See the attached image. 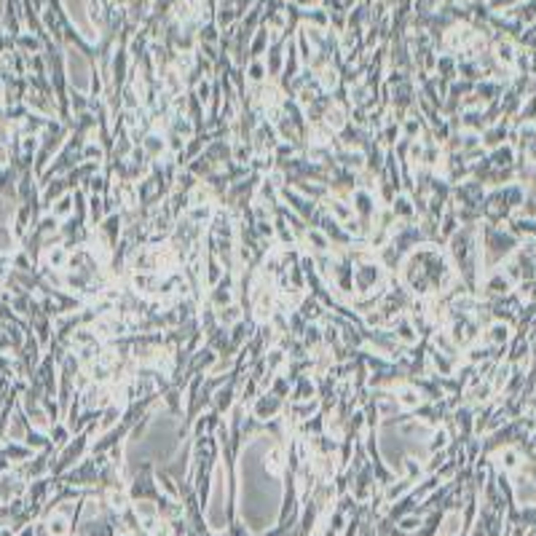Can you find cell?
Returning <instances> with one entry per match:
<instances>
[{
  "label": "cell",
  "instance_id": "1",
  "mask_svg": "<svg viewBox=\"0 0 536 536\" xmlns=\"http://www.w3.org/2000/svg\"><path fill=\"white\" fill-rule=\"evenodd\" d=\"M402 282L419 297H429L435 292H442L453 282V271H450L445 255L437 247L424 244L419 250L407 252V258L402 263Z\"/></svg>",
  "mask_w": 536,
  "mask_h": 536
},
{
  "label": "cell",
  "instance_id": "2",
  "mask_svg": "<svg viewBox=\"0 0 536 536\" xmlns=\"http://www.w3.org/2000/svg\"><path fill=\"white\" fill-rule=\"evenodd\" d=\"M351 207H354V215L362 220V223L373 225V220H376L378 215V204H376V196H373L370 191H354V199H351Z\"/></svg>",
  "mask_w": 536,
  "mask_h": 536
},
{
  "label": "cell",
  "instance_id": "3",
  "mask_svg": "<svg viewBox=\"0 0 536 536\" xmlns=\"http://www.w3.org/2000/svg\"><path fill=\"white\" fill-rule=\"evenodd\" d=\"M282 410V397H276L274 391L268 394H258L252 402V419H271Z\"/></svg>",
  "mask_w": 536,
  "mask_h": 536
},
{
  "label": "cell",
  "instance_id": "4",
  "mask_svg": "<svg viewBox=\"0 0 536 536\" xmlns=\"http://www.w3.org/2000/svg\"><path fill=\"white\" fill-rule=\"evenodd\" d=\"M209 303L215 306V309H225V306L233 303V274H225L215 284V290L209 295Z\"/></svg>",
  "mask_w": 536,
  "mask_h": 536
},
{
  "label": "cell",
  "instance_id": "5",
  "mask_svg": "<svg viewBox=\"0 0 536 536\" xmlns=\"http://www.w3.org/2000/svg\"><path fill=\"white\" fill-rule=\"evenodd\" d=\"M394 338H397V343H405V346H413L415 341H419V333H415V327H413V322L410 319H405V317H397L394 319Z\"/></svg>",
  "mask_w": 536,
  "mask_h": 536
},
{
  "label": "cell",
  "instance_id": "6",
  "mask_svg": "<svg viewBox=\"0 0 536 536\" xmlns=\"http://www.w3.org/2000/svg\"><path fill=\"white\" fill-rule=\"evenodd\" d=\"M421 399L424 397H421V391L415 386H399V391H397V402H399L402 410H419Z\"/></svg>",
  "mask_w": 536,
  "mask_h": 536
},
{
  "label": "cell",
  "instance_id": "7",
  "mask_svg": "<svg viewBox=\"0 0 536 536\" xmlns=\"http://www.w3.org/2000/svg\"><path fill=\"white\" fill-rule=\"evenodd\" d=\"M429 362H432V368H435V370H440V376H450L453 368H456L453 356L445 354V351H440V348H432V351H429Z\"/></svg>",
  "mask_w": 536,
  "mask_h": 536
},
{
  "label": "cell",
  "instance_id": "8",
  "mask_svg": "<svg viewBox=\"0 0 536 536\" xmlns=\"http://www.w3.org/2000/svg\"><path fill=\"white\" fill-rule=\"evenodd\" d=\"M327 212L333 215V220H341V223L354 217V207L346 204L343 199H327Z\"/></svg>",
  "mask_w": 536,
  "mask_h": 536
},
{
  "label": "cell",
  "instance_id": "9",
  "mask_svg": "<svg viewBox=\"0 0 536 536\" xmlns=\"http://www.w3.org/2000/svg\"><path fill=\"white\" fill-rule=\"evenodd\" d=\"M413 212H415L413 201L407 199L405 193H397V196H394V201H391V215H394V217H402V220H410V217H413Z\"/></svg>",
  "mask_w": 536,
  "mask_h": 536
},
{
  "label": "cell",
  "instance_id": "10",
  "mask_svg": "<svg viewBox=\"0 0 536 536\" xmlns=\"http://www.w3.org/2000/svg\"><path fill=\"white\" fill-rule=\"evenodd\" d=\"M317 397V386H314L311 378H297V386L292 391V399L295 402H306V399H314Z\"/></svg>",
  "mask_w": 536,
  "mask_h": 536
},
{
  "label": "cell",
  "instance_id": "11",
  "mask_svg": "<svg viewBox=\"0 0 536 536\" xmlns=\"http://www.w3.org/2000/svg\"><path fill=\"white\" fill-rule=\"evenodd\" d=\"M507 338H509V327L504 325V322H496V325H491L488 333H486V341H488L491 346H504Z\"/></svg>",
  "mask_w": 536,
  "mask_h": 536
},
{
  "label": "cell",
  "instance_id": "12",
  "mask_svg": "<svg viewBox=\"0 0 536 536\" xmlns=\"http://www.w3.org/2000/svg\"><path fill=\"white\" fill-rule=\"evenodd\" d=\"M217 322L223 327H233L236 322H242V309L236 303H231V306H225V309H217Z\"/></svg>",
  "mask_w": 536,
  "mask_h": 536
},
{
  "label": "cell",
  "instance_id": "13",
  "mask_svg": "<svg viewBox=\"0 0 536 536\" xmlns=\"http://www.w3.org/2000/svg\"><path fill=\"white\" fill-rule=\"evenodd\" d=\"M301 317L306 319V322H311V319H319L322 317V303H319V297H303L301 301Z\"/></svg>",
  "mask_w": 536,
  "mask_h": 536
},
{
  "label": "cell",
  "instance_id": "14",
  "mask_svg": "<svg viewBox=\"0 0 536 536\" xmlns=\"http://www.w3.org/2000/svg\"><path fill=\"white\" fill-rule=\"evenodd\" d=\"M306 242L311 244V250L317 252V255H322V252H330V239H327V236L319 231V228H311V231L306 233Z\"/></svg>",
  "mask_w": 536,
  "mask_h": 536
},
{
  "label": "cell",
  "instance_id": "15",
  "mask_svg": "<svg viewBox=\"0 0 536 536\" xmlns=\"http://www.w3.org/2000/svg\"><path fill=\"white\" fill-rule=\"evenodd\" d=\"M121 215H110L107 220H105V225H102V233H105V239H107V244H115L118 242V233H121Z\"/></svg>",
  "mask_w": 536,
  "mask_h": 536
},
{
  "label": "cell",
  "instance_id": "16",
  "mask_svg": "<svg viewBox=\"0 0 536 536\" xmlns=\"http://www.w3.org/2000/svg\"><path fill=\"white\" fill-rule=\"evenodd\" d=\"M142 148H145V153L150 158H158L161 153L166 150V142H164V137H158V134H148V137L142 140Z\"/></svg>",
  "mask_w": 536,
  "mask_h": 536
},
{
  "label": "cell",
  "instance_id": "17",
  "mask_svg": "<svg viewBox=\"0 0 536 536\" xmlns=\"http://www.w3.org/2000/svg\"><path fill=\"white\" fill-rule=\"evenodd\" d=\"M317 407H319V402H317V399H306V402H295V405L290 407V419H297V421H301V419H306V415H311L314 410H317Z\"/></svg>",
  "mask_w": 536,
  "mask_h": 536
},
{
  "label": "cell",
  "instance_id": "18",
  "mask_svg": "<svg viewBox=\"0 0 536 536\" xmlns=\"http://www.w3.org/2000/svg\"><path fill=\"white\" fill-rule=\"evenodd\" d=\"M209 217H212L209 204H196V207H191V209H188V217H185V220H191V223L201 225L204 220H209Z\"/></svg>",
  "mask_w": 536,
  "mask_h": 536
},
{
  "label": "cell",
  "instance_id": "19",
  "mask_svg": "<svg viewBox=\"0 0 536 536\" xmlns=\"http://www.w3.org/2000/svg\"><path fill=\"white\" fill-rule=\"evenodd\" d=\"M274 225H276V233H279V239H282V244H292L295 242V233H292V228L287 225L284 217H276Z\"/></svg>",
  "mask_w": 536,
  "mask_h": 536
},
{
  "label": "cell",
  "instance_id": "20",
  "mask_svg": "<svg viewBox=\"0 0 536 536\" xmlns=\"http://www.w3.org/2000/svg\"><path fill=\"white\" fill-rule=\"evenodd\" d=\"M70 212H73V199H70V196H62V199L56 201V207H54L51 215H54V217H67Z\"/></svg>",
  "mask_w": 536,
  "mask_h": 536
},
{
  "label": "cell",
  "instance_id": "21",
  "mask_svg": "<svg viewBox=\"0 0 536 536\" xmlns=\"http://www.w3.org/2000/svg\"><path fill=\"white\" fill-rule=\"evenodd\" d=\"M263 362H266L268 370H279V368L284 365V351H282V348H274V351H271Z\"/></svg>",
  "mask_w": 536,
  "mask_h": 536
},
{
  "label": "cell",
  "instance_id": "22",
  "mask_svg": "<svg viewBox=\"0 0 536 536\" xmlns=\"http://www.w3.org/2000/svg\"><path fill=\"white\" fill-rule=\"evenodd\" d=\"M458 523H461V517H458L456 512H450L448 517H445V528H442L440 533L442 536H456L458 533Z\"/></svg>",
  "mask_w": 536,
  "mask_h": 536
},
{
  "label": "cell",
  "instance_id": "23",
  "mask_svg": "<svg viewBox=\"0 0 536 536\" xmlns=\"http://www.w3.org/2000/svg\"><path fill=\"white\" fill-rule=\"evenodd\" d=\"M493 164L496 166H509L512 164V148H499L493 153Z\"/></svg>",
  "mask_w": 536,
  "mask_h": 536
},
{
  "label": "cell",
  "instance_id": "24",
  "mask_svg": "<svg viewBox=\"0 0 536 536\" xmlns=\"http://www.w3.org/2000/svg\"><path fill=\"white\" fill-rule=\"evenodd\" d=\"M118 419H121V407H118V405H110L107 410H105V419H102V429H110Z\"/></svg>",
  "mask_w": 536,
  "mask_h": 536
},
{
  "label": "cell",
  "instance_id": "25",
  "mask_svg": "<svg viewBox=\"0 0 536 536\" xmlns=\"http://www.w3.org/2000/svg\"><path fill=\"white\" fill-rule=\"evenodd\" d=\"M102 204H105V201H102L99 196H91V199H89V212H91V220H94V223H99V220H102V212H105Z\"/></svg>",
  "mask_w": 536,
  "mask_h": 536
},
{
  "label": "cell",
  "instance_id": "26",
  "mask_svg": "<svg viewBox=\"0 0 536 536\" xmlns=\"http://www.w3.org/2000/svg\"><path fill=\"white\" fill-rule=\"evenodd\" d=\"M319 333H322L319 327H314V325H306V330H303V343H306V346H311V343L317 346V343L322 341V335H319Z\"/></svg>",
  "mask_w": 536,
  "mask_h": 536
},
{
  "label": "cell",
  "instance_id": "27",
  "mask_svg": "<svg viewBox=\"0 0 536 536\" xmlns=\"http://www.w3.org/2000/svg\"><path fill=\"white\" fill-rule=\"evenodd\" d=\"M62 191H65V185H62V180H56V183H51V185H48V188H46V196H43V204H46V207H48V204H51V199H56V196H59V193H62Z\"/></svg>",
  "mask_w": 536,
  "mask_h": 536
},
{
  "label": "cell",
  "instance_id": "28",
  "mask_svg": "<svg viewBox=\"0 0 536 536\" xmlns=\"http://www.w3.org/2000/svg\"><path fill=\"white\" fill-rule=\"evenodd\" d=\"M164 402L172 407L174 413H180V391H177V389H169L166 394H164Z\"/></svg>",
  "mask_w": 536,
  "mask_h": 536
},
{
  "label": "cell",
  "instance_id": "29",
  "mask_svg": "<svg viewBox=\"0 0 536 536\" xmlns=\"http://www.w3.org/2000/svg\"><path fill=\"white\" fill-rule=\"evenodd\" d=\"M48 528H51V533H54V536H67V523H65L62 515H56L54 520H51Z\"/></svg>",
  "mask_w": 536,
  "mask_h": 536
},
{
  "label": "cell",
  "instance_id": "30",
  "mask_svg": "<svg viewBox=\"0 0 536 536\" xmlns=\"http://www.w3.org/2000/svg\"><path fill=\"white\" fill-rule=\"evenodd\" d=\"M48 260H51V266H65V263H67V252L62 250V247H54V250L48 252Z\"/></svg>",
  "mask_w": 536,
  "mask_h": 536
},
{
  "label": "cell",
  "instance_id": "31",
  "mask_svg": "<svg viewBox=\"0 0 536 536\" xmlns=\"http://www.w3.org/2000/svg\"><path fill=\"white\" fill-rule=\"evenodd\" d=\"M445 442H448V432H445V429H437V432H435V437H432V442H429V450L445 448Z\"/></svg>",
  "mask_w": 536,
  "mask_h": 536
},
{
  "label": "cell",
  "instance_id": "32",
  "mask_svg": "<svg viewBox=\"0 0 536 536\" xmlns=\"http://www.w3.org/2000/svg\"><path fill=\"white\" fill-rule=\"evenodd\" d=\"M419 132H421V121H419V118H407V121H405V134H407V137L405 140H413Z\"/></svg>",
  "mask_w": 536,
  "mask_h": 536
},
{
  "label": "cell",
  "instance_id": "33",
  "mask_svg": "<svg viewBox=\"0 0 536 536\" xmlns=\"http://www.w3.org/2000/svg\"><path fill=\"white\" fill-rule=\"evenodd\" d=\"M287 389H290V378H287V376L276 378V384H274V394H276V397H284V394H287Z\"/></svg>",
  "mask_w": 536,
  "mask_h": 536
},
{
  "label": "cell",
  "instance_id": "34",
  "mask_svg": "<svg viewBox=\"0 0 536 536\" xmlns=\"http://www.w3.org/2000/svg\"><path fill=\"white\" fill-rule=\"evenodd\" d=\"M99 156H102V150H99V145H94V142H89V145H86V150H83V158H86V161H91V158H97V161H99Z\"/></svg>",
  "mask_w": 536,
  "mask_h": 536
},
{
  "label": "cell",
  "instance_id": "35",
  "mask_svg": "<svg viewBox=\"0 0 536 536\" xmlns=\"http://www.w3.org/2000/svg\"><path fill=\"white\" fill-rule=\"evenodd\" d=\"M501 458H504V466H507V469H512V466L517 464V453H515V450H507V453L501 456Z\"/></svg>",
  "mask_w": 536,
  "mask_h": 536
},
{
  "label": "cell",
  "instance_id": "36",
  "mask_svg": "<svg viewBox=\"0 0 536 536\" xmlns=\"http://www.w3.org/2000/svg\"><path fill=\"white\" fill-rule=\"evenodd\" d=\"M415 525H419V517H405V520L399 523V528H402V531H413Z\"/></svg>",
  "mask_w": 536,
  "mask_h": 536
},
{
  "label": "cell",
  "instance_id": "37",
  "mask_svg": "<svg viewBox=\"0 0 536 536\" xmlns=\"http://www.w3.org/2000/svg\"><path fill=\"white\" fill-rule=\"evenodd\" d=\"M65 437H67V429L56 427V429H54V442H56V445H65V442H67Z\"/></svg>",
  "mask_w": 536,
  "mask_h": 536
},
{
  "label": "cell",
  "instance_id": "38",
  "mask_svg": "<svg viewBox=\"0 0 536 536\" xmlns=\"http://www.w3.org/2000/svg\"><path fill=\"white\" fill-rule=\"evenodd\" d=\"M250 78H252V81H263V67H260V65H252V67H250Z\"/></svg>",
  "mask_w": 536,
  "mask_h": 536
}]
</instances>
